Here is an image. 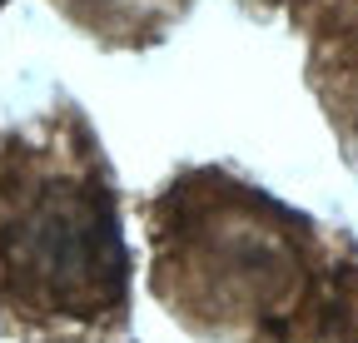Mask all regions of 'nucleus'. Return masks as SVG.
I'll list each match as a JSON object with an SVG mask.
<instances>
[{
    "label": "nucleus",
    "instance_id": "1",
    "mask_svg": "<svg viewBox=\"0 0 358 343\" xmlns=\"http://www.w3.org/2000/svg\"><path fill=\"white\" fill-rule=\"evenodd\" d=\"M129 249L110 159L80 110L0 135V314L20 323H124Z\"/></svg>",
    "mask_w": 358,
    "mask_h": 343
},
{
    "label": "nucleus",
    "instance_id": "2",
    "mask_svg": "<svg viewBox=\"0 0 358 343\" xmlns=\"http://www.w3.org/2000/svg\"><path fill=\"white\" fill-rule=\"evenodd\" d=\"M308 224L268 194L194 169L159 199L155 298L199 338L284 323L308 279Z\"/></svg>",
    "mask_w": 358,
    "mask_h": 343
}]
</instances>
